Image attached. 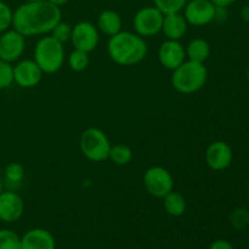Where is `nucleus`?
Here are the masks:
<instances>
[{
	"label": "nucleus",
	"instance_id": "f257e3e1",
	"mask_svg": "<svg viewBox=\"0 0 249 249\" xmlns=\"http://www.w3.org/2000/svg\"><path fill=\"white\" fill-rule=\"evenodd\" d=\"M62 19L60 7L46 0L24 2L12 15V28L26 38L46 36Z\"/></svg>",
	"mask_w": 249,
	"mask_h": 249
},
{
	"label": "nucleus",
	"instance_id": "f03ea898",
	"mask_svg": "<svg viewBox=\"0 0 249 249\" xmlns=\"http://www.w3.org/2000/svg\"><path fill=\"white\" fill-rule=\"evenodd\" d=\"M107 53L109 58L119 66H135L147 56L148 48L145 38L135 32L121 31L109 36L107 41Z\"/></svg>",
	"mask_w": 249,
	"mask_h": 249
},
{
	"label": "nucleus",
	"instance_id": "7ed1b4c3",
	"mask_svg": "<svg viewBox=\"0 0 249 249\" xmlns=\"http://www.w3.org/2000/svg\"><path fill=\"white\" fill-rule=\"evenodd\" d=\"M172 85L178 92L190 95L199 91L208 79V70L204 63L186 60L182 65L172 71Z\"/></svg>",
	"mask_w": 249,
	"mask_h": 249
},
{
	"label": "nucleus",
	"instance_id": "20e7f679",
	"mask_svg": "<svg viewBox=\"0 0 249 249\" xmlns=\"http://www.w3.org/2000/svg\"><path fill=\"white\" fill-rule=\"evenodd\" d=\"M33 60L41 68L44 74L58 72L66 61L65 45L50 34L41 36L34 46Z\"/></svg>",
	"mask_w": 249,
	"mask_h": 249
},
{
	"label": "nucleus",
	"instance_id": "39448f33",
	"mask_svg": "<svg viewBox=\"0 0 249 249\" xmlns=\"http://www.w3.org/2000/svg\"><path fill=\"white\" fill-rule=\"evenodd\" d=\"M111 146L112 143L106 134L94 126L85 129L79 138L80 152L90 162L100 163L108 160Z\"/></svg>",
	"mask_w": 249,
	"mask_h": 249
},
{
	"label": "nucleus",
	"instance_id": "423d86ee",
	"mask_svg": "<svg viewBox=\"0 0 249 249\" xmlns=\"http://www.w3.org/2000/svg\"><path fill=\"white\" fill-rule=\"evenodd\" d=\"M142 180L146 191L156 198H163L174 190V178L172 173L160 165L148 168Z\"/></svg>",
	"mask_w": 249,
	"mask_h": 249
},
{
	"label": "nucleus",
	"instance_id": "0eeeda50",
	"mask_svg": "<svg viewBox=\"0 0 249 249\" xmlns=\"http://www.w3.org/2000/svg\"><path fill=\"white\" fill-rule=\"evenodd\" d=\"M164 15L156 6L141 7L133 18L134 31L142 38H151L162 32Z\"/></svg>",
	"mask_w": 249,
	"mask_h": 249
},
{
	"label": "nucleus",
	"instance_id": "6e6552de",
	"mask_svg": "<svg viewBox=\"0 0 249 249\" xmlns=\"http://www.w3.org/2000/svg\"><path fill=\"white\" fill-rule=\"evenodd\" d=\"M215 10L211 0H187L181 12L190 26L204 27L214 21Z\"/></svg>",
	"mask_w": 249,
	"mask_h": 249
},
{
	"label": "nucleus",
	"instance_id": "1a4fd4ad",
	"mask_svg": "<svg viewBox=\"0 0 249 249\" xmlns=\"http://www.w3.org/2000/svg\"><path fill=\"white\" fill-rule=\"evenodd\" d=\"M71 43L77 50L90 53L97 48L100 43V32L94 23L89 21H80L72 28Z\"/></svg>",
	"mask_w": 249,
	"mask_h": 249
},
{
	"label": "nucleus",
	"instance_id": "9d476101",
	"mask_svg": "<svg viewBox=\"0 0 249 249\" xmlns=\"http://www.w3.org/2000/svg\"><path fill=\"white\" fill-rule=\"evenodd\" d=\"M26 50V36L16 29L9 28L0 34V60L17 62Z\"/></svg>",
	"mask_w": 249,
	"mask_h": 249
},
{
	"label": "nucleus",
	"instance_id": "9b49d317",
	"mask_svg": "<svg viewBox=\"0 0 249 249\" xmlns=\"http://www.w3.org/2000/svg\"><path fill=\"white\" fill-rule=\"evenodd\" d=\"M206 163L214 172H221L228 169L233 160V152L231 146L226 141L216 140L209 143L206 150Z\"/></svg>",
	"mask_w": 249,
	"mask_h": 249
},
{
	"label": "nucleus",
	"instance_id": "f8f14e48",
	"mask_svg": "<svg viewBox=\"0 0 249 249\" xmlns=\"http://www.w3.org/2000/svg\"><path fill=\"white\" fill-rule=\"evenodd\" d=\"M14 83L23 89H32L39 85L43 79L44 72L34 60H21L12 66Z\"/></svg>",
	"mask_w": 249,
	"mask_h": 249
},
{
	"label": "nucleus",
	"instance_id": "ddd939ff",
	"mask_svg": "<svg viewBox=\"0 0 249 249\" xmlns=\"http://www.w3.org/2000/svg\"><path fill=\"white\" fill-rule=\"evenodd\" d=\"M158 61L168 71H174L187 60L185 46L180 40L167 39L158 48Z\"/></svg>",
	"mask_w": 249,
	"mask_h": 249
},
{
	"label": "nucleus",
	"instance_id": "4468645a",
	"mask_svg": "<svg viewBox=\"0 0 249 249\" xmlns=\"http://www.w3.org/2000/svg\"><path fill=\"white\" fill-rule=\"evenodd\" d=\"M24 202L17 192L2 190L0 194V221L12 224L23 215Z\"/></svg>",
	"mask_w": 249,
	"mask_h": 249
},
{
	"label": "nucleus",
	"instance_id": "2eb2a0df",
	"mask_svg": "<svg viewBox=\"0 0 249 249\" xmlns=\"http://www.w3.org/2000/svg\"><path fill=\"white\" fill-rule=\"evenodd\" d=\"M21 249H56V240L45 229H32L21 237Z\"/></svg>",
	"mask_w": 249,
	"mask_h": 249
},
{
	"label": "nucleus",
	"instance_id": "dca6fc26",
	"mask_svg": "<svg viewBox=\"0 0 249 249\" xmlns=\"http://www.w3.org/2000/svg\"><path fill=\"white\" fill-rule=\"evenodd\" d=\"M189 23L185 19L182 12L164 15L162 26V33L170 40H181L186 34Z\"/></svg>",
	"mask_w": 249,
	"mask_h": 249
},
{
	"label": "nucleus",
	"instance_id": "f3484780",
	"mask_svg": "<svg viewBox=\"0 0 249 249\" xmlns=\"http://www.w3.org/2000/svg\"><path fill=\"white\" fill-rule=\"evenodd\" d=\"M122 17L114 10H104L97 16L96 27L99 32L107 36H112L122 31Z\"/></svg>",
	"mask_w": 249,
	"mask_h": 249
},
{
	"label": "nucleus",
	"instance_id": "a211bd4d",
	"mask_svg": "<svg viewBox=\"0 0 249 249\" xmlns=\"http://www.w3.org/2000/svg\"><path fill=\"white\" fill-rule=\"evenodd\" d=\"M185 51H186L187 60L204 63L211 57L212 48L211 44L206 39L195 38L190 40L189 44L185 46Z\"/></svg>",
	"mask_w": 249,
	"mask_h": 249
},
{
	"label": "nucleus",
	"instance_id": "6ab92c4d",
	"mask_svg": "<svg viewBox=\"0 0 249 249\" xmlns=\"http://www.w3.org/2000/svg\"><path fill=\"white\" fill-rule=\"evenodd\" d=\"M163 207L170 216H181L186 212V199L180 192L174 191L163 197Z\"/></svg>",
	"mask_w": 249,
	"mask_h": 249
},
{
	"label": "nucleus",
	"instance_id": "aec40b11",
	"mask_svg": "<svg viewBox=\"0 0 249 249\" xmlns=\"http://www.w3.org/2000/svg\"><path fill=\"white\" fill-rule=\"evenodd\" d=\"M108 160H111L116 165H126L133 160V150L124 143L112 145Z\"/></svg>",
	"mask_w": 249,
	"mask_h": 249
},
{
	"label": "nucleus",
	"instance_id": "412c9836",
	"mask_svg": "<svg viewBox=\"0 0 249 249\" xmlns=\"http://www.w3.org/2000/svg\"><path fill=\"white\" fill-rule=\"evenodd\" d=\"M24 168L23 165L19 164L17 162H11L5 167L4 170V178L5 181L10 185V186H17L21 185L24 179Z\"/></svg>",
	"mask_w": 249,
	"mask_h": 249
},
{
	"label": "nucleus",
	"instance_id": "4be33fe9",
	"mask_svg": "<svg viewBox=\"0 0 249 249\" xmlns=\"http://www.w3.org/2000/svg\"><path fill=\"white\" fill-rule=\"evenodd\" d=\"M67 63L68 67L73 71V72H83L88 68L90 63V57L89 53H85L82 50H74L68 55L67 57Z\"/></svg>",
	"mask_w": 249,
	"mask_h": 249
},
{
	"label": "nucleus",
	"instance_id": "5701e85b",
	"mask_svg": "<svg viewBox=\"0 0 249 249\" xmlns=\"http://www.w3.org/2000/svg\"><path fill=\"white\" fill-rule=\"evenodd\" d=\"M0 249H21V237L10 229H0Z\"/></svg>",
	"mask_w": 249,
	"mask_h": 249
},
{
	"label": "nucleus",
	"instance_id": "b1692460",
	"mask_svg": "<svg viewBox=\"0 0 249 249\" xmlns=\"http://www.w3.org/2000/svg\"><path fill=\"white\" fill-rule=\"evenodd\" d=\"M187 0H153V6L157 7L163 15L181 12Z\"/></svg>",
	"mask_w": 249,
	"mask_h": 249
},
{
	"label": "nucleus",
	"instance_id": "393cba45",
	"mask_svg": "<svg viewBox=\"0 0 249 249\" xmlns=\"http://www.w3.org/2000/svg\"><path fill=\"white\" fill-rule=\"evenodd\" d=\"M72 28L73 26H71L70 23L63 22L62 19H61V21L51 29V32L49 34H50L51 36H53L56 40L60 41V43L65 44L71 40V36H72Z\"/></svg>",
	"mask_w": 249,
	"mask_h": 249
},
{
	"label": "nucleus",
	"instance_id": "a878e982",
	"mask_svg": "<svg viewBox=\"0 0 249 249\" xmlns=\"http://www.w3.org/2000/svg\"><path fill=\"white\" fill-rule=\"evenodd\" d=\"M14 83V70L11 63L0 60V90L10 88Z\"/></svg>",
	"mask_w": 249,
	"mask_h": 249
},
{
	"label": "nucleus",
	"instance_id": "bb28decb",
	"mask_svg": "<svg viewBox=\"0 0 249 249\" xmlns=\"http://www.w3.org/2000/svg\"><path fill=\"white\" fill-rule=\"evenodd\" d=\"M12 15L14 11L11 7L5 1L0 0V34L12 27Z\"/></svg>",
	"mask_w": 249,
	"mask_h": 249
},
{
	"label": "nucleus",
	"instance_id": "cd10ccee",
	"mask_svg": "<svg viewBox=\"0 0 249 249\" xmlns=\"http://www.w3.org/2000/svg\"><path fill=\"white\" fill-rule=\"evenodd\" d=\"M231 221L235 228H245L249 224V211L245 208L236 209L231 215Z\"/></svg>",
	"mask_w": 249,
	"mask_h": 249
},
{
	"label": "nucleus",
	"instance_id": "c85d7f7f",
	"mask_svg": "<svg viewBox=\"0 0 249 249\" xmlns=\"http://www.w3.org/2000/svg\"><path fill=\"white\" fill-rule=\"evenodd\" d=\"M208 249H233L232 245L226 240H216L209 246Z\"/></svg>",
	"mask_w": 249,
	"mask_h": 249
},
{
	"label": "nucleus",
	"instance_id": "c756f323",
	"mask_svg": "<svg viewBox=\"0 0 249 249\" xmlns=\"http://www.w3.org/2000/svg\"><path fill=\"white\" fill-rule=\"evenodd\" d=\"M228 7H216L215 10V18L214 21H224L228 16Z\"/></svg>",
	"mask_w": 249,
	"mask_h": 249
},
{
	"label": "nucleus",
	"instance_id": "7c9ffc66",
	"mask_svg": "<svg viewBox=\"0 0 249 249\" xmlns=\"http://www.w3.org/2000/svg\"><path fill=\"white\" fill-rule=\"evenodd\" d=\"M216 7H229L230 5L235 4L238 0H211Z\"/></svg>",
	"mask_w": 249,
	"mask_h": 249
},
{
	"label": "nucleus",
	"instance_id": "2f4dec72",
	"mask_svg": "<svg viewBox=\"0 0 249 249\" xmlns=\"http://www.w3.org/2000/svg\"><path fill=\"white\" fill-rule=\"evenodd\" d=\"M241 17H242L243 21L249 23V5H246L241 9Z\"/></svg>",
	"mask_w": 249,
	"mask_h": 249
},
{
	"label": "nucleus",
	"instance_id": "473e14b6",
	"mask_svg": "<svg viewBox=\"0 0 249 249\" xmlns=\"http://www.w3.org/2000/svg\"><path fill=\"white\" fill-rule=\"evenodd\" d=\"M46 1L50 2V4H53V5H55V6L61 7V6H63V5L67 4L70 0H46Z\"/></svg>",
	"mask_w": 249,
	"mask_h": 249
},
{
	"label": "nucleus",
	"instance_id": "72a5a7b5",
	"mask_svg": "<svg viewBox=\"0 0 249 249\" xmlns=\"http://www.w3.org/2000/svg\"><path fill=\"white\" fill-rule=\"evenodd\" d=\"M2 189H4V181H2V178L1 175H0V194H1Z\"/></svg>",
	"mask_w": 249,
	"mask_h": 249
},
{
	"label": "nucleus",
	"instance_id": "f704fd0d",
	"mask_svg": "<svg viewBox=\"0 0 249 249\" xmlns=\"http://www.w3.org/2000/svg\"><path fill=\"white\" fill-rule=\"evenodd\" d=\"M27 2H32V1H40V0H24Z\"/></svg>",
	"mask_w": 249,
	"mask_h": 249
},
{
	"label": "nucleus",
	"instance_id": "c9c22d12",
	"mask_svg": "<svg viewBox=\"0 0 249 249\" xmlns=\"http://www.w3.org/2000/svg\"><path fill=\"white\" fill-rule=\"evenodd\" d=\"M246 77H247V79L249 80V68L247 70V73H246Z\"/></svg>",
	"mask_w": 249,
	"mask_h": 249
},
{
	"label": "nucleus",
	"instance_id": "e433bc0d",
	"mask_svg": "<svg viewBox=\"0 0 249 249\" xmlns=\"http://www.w3.org/2000/svg\"><path fill=\"white\" fill-rule=\"evenodd\" d=\"M247 197H248V201H249V185H248V189H247Z\"/></svg>",
	"mask_w": 249,
	"mask_h": 249
}]
</instances>
